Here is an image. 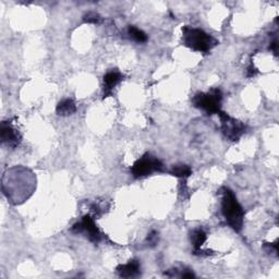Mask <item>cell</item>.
Listing matches in <instances>:
<instances>
[{"label":"cell","instance_id":"1","mask_svg":"<svg viewBox=\"0 0 279 279\" xmlns=\"http://www.w3.org/2000/svg\"><path fill=\"white\" fill-rule=\"evenodd\" d=\"M36 188V178L28 168L17 166L3 173L2 191L14 205L21 204L32 195Z\"/></svg>","mask_w":279,"mask_h":279},{"label":"cell","instance_id":"2","mask_svg":"<svg viewBox=\"0 0 279 279\" xmlns=\"http://www.w3.org/2000/svg\"><path fill=\"white\" fill-rule=\"evenodd\" d=\"M222 212L223 215L233 230L240 231L243 226L244 211L239 204L233 192L228 188H222Z\"/></svg>","mask_w":279,"mask_h":279},{"label":"cell","instance_id":"3","mask_svg":"<svg viewBox=\"0 0 279 279\" xmlns=\"http://www.w3.org/2000/svg\"><path fill=\"white\" fill-rule=\"evenodd\" d=\"M182 42L187 47L202 53L211 51L218 44L217 39L212 35L204 32L203 29L190 27L182 28Z\"/></svg>","mask_w":279,"mask_h":279},{"label":"cell","instance_id":"4","mask_svg":"<svg viewBox=\"0 0 279 279\" xmlns=\"http://www.w3.org/2000/svg\"><path fill=\"white\" fill-rule=\"evenodd\" d=\"M223 94L221 89L213 88L207 93H197L192 98L194 107L206 112L208 114L218 113L221 112Z\"/></svg>","mask_w":279,"mask_h":279},{"label":"cell","instance_id":"5","mask_svg":"<svg viewBox=\"0 0 279 279\" xmlns=\"http://www.w3.org/2000/svg\"><path fill=\"white\" fill-rule=\"evenodd\" d=\"M163 163L151 154H145L133 164L131 172L134 178H143L154 171H163Z\"/></svg>","mask_w":279,"mask_h":279},{"label":"cell","instance_id":"6","mask_svg":"<svg viewBox=\"0 0 279 279\" xmlns=\"http://www.w3.org/2000/svg\"><path fill=\"white\" fill-rule=\"evenodd\" d=\"M219 118H221V122H222V131L223 133L229 141H238L239 139L241 138L242 134L244 133V130H246V127L244 124L237 120V119L232 118L227 114L226 112H219Z\"/></svg>","mask_w":279,"mask_h":279},{"label":"cell","instance_id":"7","mask_svg":"<svg viewBox=\"0 0 279 279\" xmlns=\"http://www.w3.org/2000/svg\"><path fill=\"white\" fill-rule=\"evenodd\" d=\"M71 231L74 233H84L88 238V240L94 243H98L103 238L101 231L95 225V222L89 215H85L81 222L73 225Z\"/></svg>","mask_w":279,"mask_h":279},{"label":"cell","instance_id":"8","mask_svg":"<svg viewBox=\"0 0 279 279\" xmlns=\"http://www.w3.org/2000/svg\"><path fill=\"white\" fill-rule=\"evenodd\" d=\"M0 140L9 148H16L22 141V137L10 121H2L0 126Z\"/></svg>","mask_w":279,"mask_h":279},{"label":"cell","instance_id":"9","mask_svg":"<svg viewBox=\"0 0 279 279\" xmlns=\"http://www.w3.org/2000/svg\"><path fill=\"white\" fill-rule=\"evenodd\" d=\"M123 79L122 74L119 71H109L104 77V96L107 97L112 94V88Z\"/></svg>","mask_w":279,"mask_h":279},{"label":"cell","instance_id":"10","mask_svg":"<svg viewBox=\"0 0 279 279\" xmlns=\"http://www.w3.org/2000/svg\"><path fill=\"white\" fill-rule=\"evenodd\" d=\"M140 270H141V266H140V263L137 260L129 261V263L127 264L117 266V272L119 274V276L124 278L138 276L140 274Z\"/></svg>","mask_w":279,"mask_h":279},{"label":"cell","instance_id":"11","mask_svg":"<svg viewBox=\"0 0 279 279\" xmlns=\"http://www.w3.org/2000/svg\"><path fill=\"white\" fill-rule=\"evenodd\" d=\"M56 112L59 116H62V117L71 116V114H73L77 112V105L72 101V99H70V98L62 99V101L57 105Z\"/></svg>","mask_w":279,"mask_h":279},{"label":"cell","instance_id":"12","mask_svg":"<svg viewBox=\"0 0 279 279\" xmlns=\"http://www.w3.org/2000/svg\"><path fill=\"white\" fill-rule=\"evenodd\" d=\"M206 241V233L202 229H195L191 232V243L194 248V252L197 253L201 247Z\"/></svg>","mask_w":279,"mask_h":279},{"label":"cell","instance_id":"13","mask_svg":"<svg viewBox=\"0 0 279 279\" xmlns=\"http://www.w3.org/2000/svg\"><path fill=\"white\" fill-rule=\"evenodd\" d=\"M128 33L130 35V37L138 43H145L147 41V35L144 33L142 29H140L136 27H129Z\"/></svg>","mask_w":279,"mask_h":279},{"label":"cell","instance_id":"14","mask_svg":"<svg viewBox=\"0 0 279 279\" xmlns=\"http://www.w3.org/2000/svg\"><path fill=\"white\" fill-rule=\"evenodd\" d=\"M170 172L179 178H188L192 174V169L188 165H176L172 167Z\"/></svg>","mask_w":279,"mask_h":279},{"label":"cell","instance_id":"15","mask_svg":"<svg viewBox=\"0 0 279 279\" xmlns=\"http://www.w3.org/2000/svg\"><path fill=\"white\" fill-rule=\"evenodd\" d=\"M101 16L95 12H88L85 16L83 17V21L85 23H93V24H98L101 23Z\"/></svg>","mask_w":279,"mask_h":279},{"label":"cell","instance_id":"16","mask_svg":"<svg viewBox=\"0 0 279 279\" xmlns=\"http://www.w3.org/2000/svg\"><path fill=\"white\" fill-rule=\"evenodd\" d=\"M264 248H265V250L268 252V253H275L277 254L278 253V244H277V241L275 243H265L264 244Z\"/></svg>","mask_w":279,"mask_h":279},{"label":"cell","instance_id":"17","mask_svg":"<svg viewBox=\"0 0 279 279\" xmlns=\"http://www.w3.org/2000/svg\"><path fill=\"white\" fill-rule=\"evenodd\" d=\"M147 241L151 246H155L158 242V233L156 231H152L147 237Z\"/></svg>","mask_w":279,"mask_h":279},{"label":"cell","instance_id":"18","mask_svg":"<svg viewBox=\"0 0 279 279\" xmlns=\"http://www.w3.org/2000/svg\"><path fill=\"white\" fill-rule=\"evenodd\" d=\"M256 73H257V69L254 68V66H252V64H251V66L249 67V69H248V77L252 78V77L255 76Z\"/></svg>","mask_w":279,"mask_h":279},{"label":"cell","instance_id":"19","mask_svg":"<svg viewBox=\"0 0 279 279\" xmlns=\"http://www.w3.org/2000/svg\"><path fill=\"white\" fill-rule=\"evenodd\" d=\"M277 47H278V43H277V41H274V42H272L271 46H270V49H271V51H273V52H274V54H275V55H277V52H278Z\"/></svg>","mask_w":279,"mask_h":279},{"label":"cell","instance_id":"20","mask_svg":"<svg viewBox=\"0 0 279 279\" xmlns=\"http://www.w3.org/2000/svg\"><path fill=\"white\" fill-rule=\"evenodd\" d=\"M182 277H183V278H194L195 276H194V274H193V273L189 272V273H184V274H182Z\"/></svg>","mask_w":279,"mask_h":279}]
</instances>
